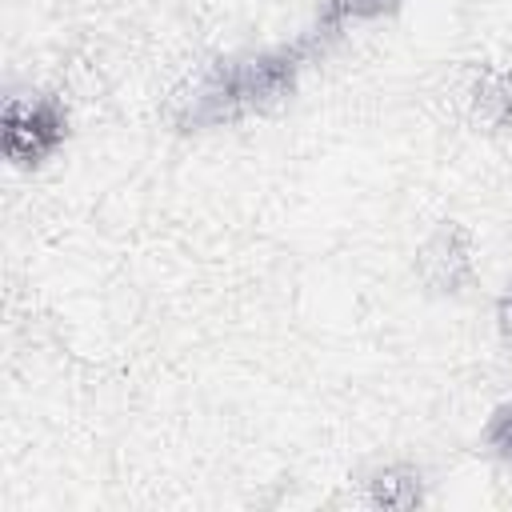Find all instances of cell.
Returning <instances> with one entry per match:
<instances>
[{"label": "cell", "instance_id": "obj_1", "mask_svg": "<svg viewBox=\"0 0 512 512\" xmlns=\"http://www.w3.org/2000/svg\"><path fill=\"white\" fill-rule=\"evenodd\" d=\"M324 44L328 40L312 28L288 44L252 48V52H236V56L208 64L192 80V88L176 100V128L180 132L228 128V124L268 112L272 104L296 92L304 68Z\"/></svg>", "mask_w": 512, "mask_h": 512}, {"label": "cell", "instance_id": "obj_2", "mask_svg": "<svg viewBox=\"0 0 512 512\" xmlns=\"http://www.w3.org/2000/svg\"><path fill=\"white\" fill-rule=\"evenodd\" d=\"M68 140V108L56 96H8L0 116V148L16 168H40Z\"/></svg>", "mask_w": 512, "mask_h": 512}, {"label": "cell", "instance_id": "obj_3", "mask_svg": "<svg viewBox=\"0 0 512 512\" xmlns=\"http://www.w3.org/2000/svg\"><path fill=\"white\" fill-rule=\"evenodd\" d=\"M416 264H420V276H424L428 288H436V292H460V288H468L476 280L472 236L460 224H440L424 240Z\"/></svg>", "mask_w": 512, "mask_h": 512}, {"label": "cell", "instance_id": "obj_4", "mask_svg": "<svg viewBox=\"0 0 512 512\" xmlns=\"http://www.w3.org/2000/svg\"><path fill=\"white\" fill-rule=\"evenodd\" d=\"M472 116L488 128H512V64H488L468 88Z\"/></svg>", "mask_w": 512, "mask_h": 512}, {"label": "cell", "instance_id": "obj_5", "mask_svg": "<svg viewBox=\"0 0 512 512\" xmlns=\"http://www.w3.org/2000/svg\"><path fill=\"white\" fill-rule=\"evenodd\" d=\"M364 496L372 508H416V504H424V476L408 464L376 468L368 476Z\"/></svg>", "mask_w": 512, "mask_h": 512}, {"label": "cell", "instance_id": "obj_6", "mask_svg": "<svg viewBox=\"0 0 512 512\" xmlns=\"http://www.w3.org/2000/svg\"><path fill=\"white\" fill-rule=\"evenodd\" d=\"M404 0H320V12H316V32L324 40L340 36L344 28L352 24H372V20H384V16H396Z\"/></svg>", "mask_w": 512, "mask_h": 512}, {"label": "cell", "instance_id": "obj_7", "mask_svg": "<svg viewBox=\"0 0 512 512\" xmlns=\"http://www.w3.org/2000/svg\"><path fill=\"white\" fill-rule=\"evenodd\" d=\"M484 440H488V448H492L496 456L512 460V400L492 412V420H488V428H484Z\"/></svg>", "mask_w": 512, "mask_h": 512}, {"label": "cell", "instance_id": "obj_8", "mask_svg": "<svg viewBox=\"0 0 512 512\" xmlns=\"http://www.w3.org/2000/svg\"><path fill=\"white\" fill-rule=\"evenodd\" d=\"M504 320L512 324V292H508V300H504Z\"/></svg>", "mask_w": 512, "mask_h": 512}]
</instances>
